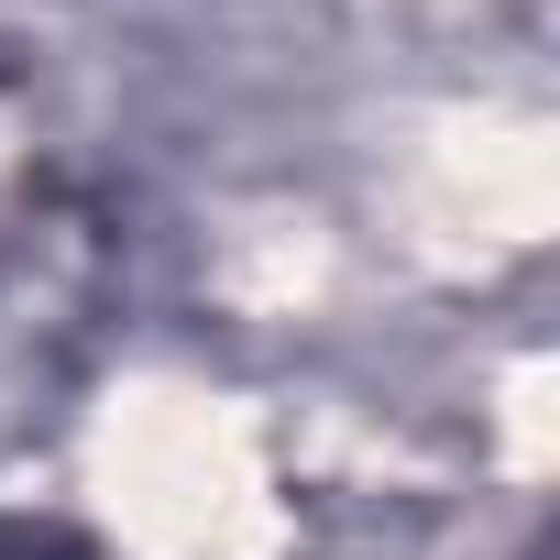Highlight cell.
Instances as JSON below:
<instances>
[{
    "label": "cell",
    "mask_w": 560,
    "mask_h": 560,
    "mask_svg": "<svg viewBox=\"0 0 560 560\" xmlns=\"http://www.w3.org/2000/svg\"><path fill=\"white\" fill-rule=\"evenodd\" d=\"M34 209H45V132H34V100H23V78L0 67V253H12V242L34 231Z\"/></svg>",
    "instance_id": "cell-1"
}]
</instances>
